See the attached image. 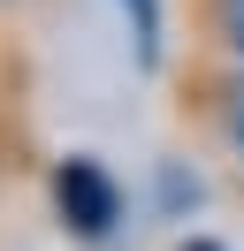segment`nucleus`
Wrapping results in <instances>:
<instances>
[{"mask_svg": "<svg viewBox=\"0 0 244 251\" xmlns=\"http://www.w3.org/2000/svg\"><path fill=\"white\" fill-rule=\"evenodd\" d=\"M168 92H176V129L183 137L206 145L229 168H244V61H206V53H191Z\"/></svg>", "mask_w": 244, "mask_h": 251, "instance_id": "f257e3e1", "label": "nucleus"}, {"mask_svg": "<svg viewBox=\"0 0 244 251\" xmlns=\"http://www.w3.org/2000/svg\"><path fill=\"white\" fill-rule=\"evenodd\" d=\"M54 205H61V221H69L84 244H99L122 221V183L92 152H69V160H54Z\"/></svg>", "mask_w": 244, "mask_h": 251, "instance_id": "f03ea898", "label": "nucleus"}, {"mask_svg": "<svg viewBox=\"0 0 244 251\" xmlns=\"http://www.w3.org/2000/svg\"><path fill=\"white\" fill-rule=\"evenodd\" d=\"M183 46L206 61H244V0H183Z\"/></svg>", "mask_w": 244, "mask_h": 251, "instance_id": "7ed1b4c3", "label": "nucleus"}, {"mask_svg": "<svg viewBox=\"0 0 244 251\" xmlns=\"http://www.w3.org/2000/svg\"><path fill=\"white\" fill-rule=\"evenodd\" d=\"M122 16H130V38H137V61L145 69H160V38H168V23H160V0H115Z\"/></svg>", "mask_w": 244, "mask_h": 251, "instance_id": "20e7f679", "label": "nucleus"}, {"mask_svg": "<svg viewBox=\"0 0 244 251\" xmlns=\"http://www.w3.org/2000/svg\"><path fill=\"white\" fill-rule=\"evenodd\" d=\"M176 251H229V244H221V236H183Z\"/></svg>", "mask_w": 244, "mask_h": 251, "instance_id": "39448f33", "label": "nucleus"}, {"mask_svg": "<svg viewBox=\"0 0 244 251\" xmlns=\"http://www.w3.org/2000/svg\"><path fill=\"white\" fill-rule=\"evenodd\" d=\"M0 175H8V114H0Z\"/></svg>", "mask_w": 244, "mask_h": 251, "instance_id": "423d86ee", "label": "nucleus"}, {"mask_svg": "<svg viewBox=\"0 0 244 251\" xmlns=\"http://www.w3.org/2000/svg\"><path fill=\"white\" fill-rule=\"evenodd\" d=\"M23 8H30V0H0V16H23Z\"/></svg>", "mask_w": 244, "mask_h": 251, "instance_id": "0eeeda50", "label": "nucleus"}]
</instances>
